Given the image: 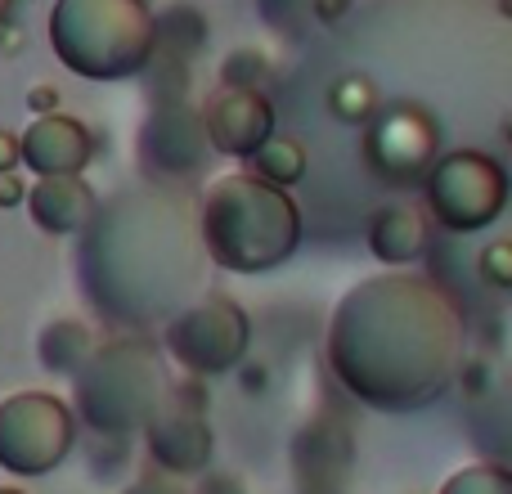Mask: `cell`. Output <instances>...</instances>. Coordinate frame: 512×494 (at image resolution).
I'll return each instance as SVG.
<instances>
[{
  "label": "cell",
  "mask_w": 512,
  "mask_h": 494,
  "mask_svg": "<svg viewBox=\"0 0 512 494\" xmlns=\"http://www.w3.org/2000/svg\"><path fill=\"white\" fill-rule=\"evenodd\" d=\"M50 36L68 68L86 77H122L149 59L153 27L140 0H59Z\"/></svg>",
  "instance_id": "obj_1"
},
{
  "label": "cell",
  "mask_w": 512,
  "mask_h": 494,
  "mask_svg": "<svg viewBox=\"0 0 512 494\" xmlns=\"http://www.w3.org/2000/svg\"><path fill=\"white\" fill-rule=\"evenodd\" d=\"M207 131L221 149L230 153H252L265 135L274 131V108L265 104L256 90H230L225 99H216L212 113H207Z\"/></svg>",
  "instance_id": "obj_2"
},
{
  "label": "cell",
  "mask_w": 512,
  "mask_h": 494,
  "mask_svg": "<svg viewBox=\"0 0 512 494\" xmlns=\"http://www.w3.org/2000/svg\"><path fill=\"white\" fill-rule=\"evenodd\" d=\"M18 153L45 176H68V171H77L86 162L90 140L81 131V122H72V117H41L27 131V140L18 144Z\"/></svg>",
  "instance_id": "obj_3"
},
{
  "label": "cell",
  "mask_w": 512,
  "mask_h": 494,
  "mask_svg": "<svg viewBox=\"0 0 512 494\" xmlns=\"http://www.w3.org/2000/svg\"><path fill=\"white\" fill-rule=\"evenodd\" d=\"M221 77H225V86L230 90H256V81L265 77V59L256 50H239V54L225 59Z\"/></svg>",
  "instance_id": "obj_4"
},
{
  "label": "cell",
  "mask_w": 512,
  "mask_h": 494,
  "mask_svg": "<svg viewBox=\"0 0 512 494\" xmlns=\"http://www.w3.org/2000/svg\"><path fill=\"white\" fill-rule=\"evenodd\" d=\"M14 162H18V140H14V135L0 131V171H9Z\"/></svg>",
  "instance_id": "obj_5"
},
{
  "label": "cell",
  "mask_w": 512,
  "mask_h": 494,
  "mask_svg": "<svg viewBox=\"0 0 512 494\" xmlns=\"http://www.w3.org/2000/svg\"><path fill=\"white\" fill-rule=\"evenodd\" d=\"M342 9H346V0H315V14L324 18V23H333V18L342 14Z\"/></svg>",
  "instance_id": "obj_6"
},
{
  "label": "cell",
  "mask_w": 512,
  "mask_h": 494,
  "mask_svg": "<svg viewBox=\"0 0 512 494\" xmlns=\"http://www.w3.org/2000/svg\"><path fill=\"white\" fill-rule=\"evenodd\" d=\"M499 14H504V18H512V0H499Z\"/></svg>",
  "instance_id": "obj_7"
},
{
  "label": "cell",
  "mask_w": 512,
  "mask_h": 494,
  "mask_svg": "<svg viewBox=\"0 0 512 494\" xmlns=\"http://www.w3.org/2000/svg\"><path fill=\"white\" fill-rule=\"evenodd\" d=\"M5 14H9V0H0V23H5Z\"/></svg>",
  "instance_id": "obj_8"
}]
</instances>
